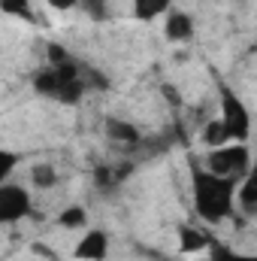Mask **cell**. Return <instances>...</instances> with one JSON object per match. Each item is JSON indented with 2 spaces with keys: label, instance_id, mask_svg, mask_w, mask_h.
<instances>
[{
  "label": "cell",
  "instance_id": "cell-9",
  "mask_svg": "<svg viewBox=\"0 0 257 261\" xmlns=\"http://www.w3.org/2000/svg\"><path fill=\"white\" fill-rule=\"evenodd\" d=\"M173 9V0H133V15L139 21H154L157 15H167Z\"/></svg>",
  "mask_w": 257,
  "mask_h": 261
},
{
  "label": "cell",
  "instance_id": "cell-12",
  "mask_svg": "<svg viewBox=\"0 0 257 261\" xmlns=\"http://www.w3.org/2000/svg\"><path fill=\"white\" fill-rule=\"evenodd\" d=\"M85 91H88V85H85V79L79 76V79L61 82V88H58V97H55V100H61V103H79Z\"/></svg>",
  "mask_w": 257,
  "mask_h": 261
},
{
  "label": "cell",
  "instance_id": "cell-8",
  "mask_svg": "<svg viewBox=\"0 0 257 261\" xmlns=\"http://www.w3.org/2000/svg\"><path fill=\"white\" fill-rule=\"evenodd\" d=\"M233 195H236V203H239V210L245 216H257V182L251 173L245 179H239V186H236Z\"/></svg>",
  "mask_w": 257,
  "mask_h": 261
},
{
  "label": "cell",
  "instance_id": "cell-4",
  "mask_svg": "<svg viewBox=\"0 0 257 261\" xmlns=\"http://www.w3.org/2000/svg\"><path fill=\"white\" fill-rule=\"evenodd\" d=\"M30 216V195L21 186L3 182L0 186V225H15Z\"/></svg>",
  "mask_w": 257,
  "mask_h": 261
},
{
  "label": "cell",
  "instance_id": "cell-16",
  "mask_svg": "<svg viewBox=\"0 0 257 261\" xmlns=\"http://www.w3.org/2000/svg\"><path fill=\"white\" fill-rule=\"evenodd\" d=\"M209 249H212V258L209 261H257L254 255L233 252V249H227V246H221V243H215V240H209Z\"/></svg>",
  "mask_w": 257,
  "mask_h": 261
},
{
  "label": "cell",
  "instance_id": "cell-19",
  "mask_svg": "<svg viewBox=\"0 0 257 261\" xmlns=\"http://www.w3.org/2000/svg\"><path fill=\"white\" fill-rule=\"evenodd\" d=\"M18 164V155L15 152H6V149H0V186H3V179L12 173V167Z\"/></svg>",
  "mask_w": 257,
  "mask_h": 261
},
{
  "label": "cell",
  "instance_id": "cell-17",
  "mask_svg": "<svg viewBox=\"0 0 257 261\" xmlns=\"http://www.w3.org/2000/svg\"><path fill=\"white\" fill-rule=\"evenodd\" d=\"M0 9L6 15H18L24 21H34V12H30V0H0Z\"/></svg>",
  "mask_w": 257,
  "mask_h": 261
},
{
  "label": "cell",
  "instance_id": "cell-13",
  "mask_svg": "<svg viewBox=\"0 0 257 261\" xmlns=\"http://www.w3.org/2000/svg\"><path fill=\"white\" fill-rule=\"evenodd\" d=\"M30 182H34L37 189H55V186H58V170H55L52 164H34Z\"/></svg>",
  "mask_w": 257,
  "mask_h": 261
},
{
  "label": "cell",
  "instance_id": "cell-11",
  "mask_svg": "<svg viewBox=\"0 0 257 261\" xmlns=\"http://www.w3.org/2000/svg\"><path fill=\"white\" fill-rule=\"evenodd\" d=\"M58 88H61V82H58V76H55L52 67H49V70H40V73L34 76V91H37V94H43V97H58Z\"/></svg>",
  "mask_w": 257,
  "mask_h": 261
},
{
  "label": "cell",
  "instance_id": "cell-1",
  "mask_svg": "<svg viewBox=\"0 0 257 261\" xmlns=\"http://www.w3.org/2000/svg\"><path fill=\"white\" fill-rule=\"evenodd\" d=\"M191 179H194V203H197V213L209 225L224 222L233 213V192H236L239 182L224 179V176H215V173H209L203 167H194Z\"/></svg>",
  "mask_w": 257,
  "mask_h": 261
},
{
  "label": "cell",
  "instance_id": "cell-2",
  "mask_svg": "<svg viewBox=\"0 0 257 261\" xmlns=\"http://www.w3.org/2000/svg\"><path fill=\"white\" fill-rule=\"evenodd\" d=\"M203 170L239 182V179H245L251 173V152H248L245 143H224L218 149H209Z\"/></svg>",
  "mask_w": 257,
  "mask_h": 261
},
{
  "label": "cell",
  "instance_id": "cell-18",
  "mask_svg": "<svg viewBox=\"0 0 257 261\" xmlns=\"http://www.w3.org/2000/svg\"><path fill=\"white\" fill-rule=\"evenodd\" d=\"M46 55H49V64L58 67V64H67V61H73V55L67 52L61 43H49V49H46Z\"/></svg>",
  "mask_w": 257,
  "mask_h": 261
},
{
  "label": "cell",
  "instance_id": "cell-6",
  "mask_svg": "<svg viewBox=\"0 0 257 261\" xmlns=\"http://www.w3.org/2000/svg\"><path fill=\"white\" fill-rule=\"evenodd\" d=\"M164 34L170 43H188L194 37V18L182 9H170L167 21H164Z\"/></svg>",
  "mask_w": 257,
  "mask_h": 261
},
{
  "label": "cell",
  "instance_id": "cell-7",
  "mask_svg": "<svg viewBox=\"0 0 257 261\" xmlns=\"http://www.w3.org/2000/svg\"><path fill=\"white\" fill-rule=\"evenodd\" d=\"M106 134H109V140H115V143H121V146H136L139 140H142V134L139 128L133 125V122H124V119H106Z\"/></svg>",
  "mask_w": 257,
  "mask_h": 261
},
{
  "label": "cell",
  "instance_id": "cell-14",
  "mask_svg": "<svg viewBox=\"0 0 257 261\" xmlns=\"http://www.w3.org/2000/svg\"><path fill=\"white\" fill-rule=\"evenodd\" d=\"M200 140L209 146V149H218V146H224V143H230V137H227V130L221 125V119H215V122H209L203 134H200Z\"/></svg>",
  "mask_w": 257,
  "mask_h": 261
},
{
  "label": "cell",
  "instance_id": "cell-21",
  "mask_svg": "<svg viewBox=\"0 0 257 261\" xmlns=\"http://www.w3.org/2000/svg\"><path fill=\"white\" fill-rule=\"evenodd\" d=\"M79 6H85L94 18H106V0H76Z\"/></svg>",
  "mask_w": 257,
  "mask_h": 261
},
{
  "label": "cell",
  "instance_id": "cell-10",
  "mask_svg": "<svg viewBox=\"0 0 257 261\" xmlns=\"http://www.w3.org/2000/svg\"><path fill=\"white\" fill-rule=\"evenodd\" d=\"M209 234H203V231H197L191 225H185V228H179V246H182V252H200V249H206L209 246Z\"/></svg>",
  "mask_w": 257,
  "mask_h": 261
},
{
  "label": "cell",
  "instance_id": "cell-20",
  "mask_svg": "<svg viewBox=\"0 0 257 261\" xmlns=\"http://www.w3.org/2000/svg\"><path fill=\"white\" fill-rule=\"evenodd\" d=\"M82 79H85V85H88V88H97V91H106V88H109V79H106V76H100L97 70H88Z\"/></svg>",
  "mask_w": 257,
  "mask_h": 261
},
{
  "label": "cell",
  "instance_id": "cell-5",
  "mask_svg": "<svg viewBox=\"0 0 257 261\" xmlns=\"http://www.w3.org/2000/svg\"><path fill=\"white\" fill-rule=\"evenodd\" d=\"M106 252H109V234L100 231V228L88 231V234L79 240V246H76V258L79 261H103Z\"/></svg>",
  "mask_w": 257,
  "mask_h": 261
},
{
  "label": "cell",
  "instance_id": "cell-3",
  "mask_svg": "<svg viewBox=\"0 0 257 261\" xmlns=\"http://www.w3.org/2000/svg\"><path fill=\"white\" fill-rule=\"evenodd\" d=\"M221 125L233 143H245L251 134V116L230 88H221Z\"/></svg>",
  "mask_w": 257,
  "mask_h": 261
},
{
  "label": "cell",
  "instance_id": "cell-15",
  "mask_svg": "<svg viewBox=\"0 0 257 261\" xmlns=\"http://www.w3.org/2000/svg\"><path fill=\"white\" fill-rule=\"evenodd\" d=\"M58 222H61V228L76 231V228H85V222H88V213H85V206L73 203V206H67L64 213L58 216Z\"/></svg>",
  "mask_w": 257,
  "mask_h": 261
},
{
  "label": "cell",
  "instance_id": "cell-22",
  "mask_svg": "<svg viewBox=\"0 0 257 261\" xmlns=\"http://www.w3.org/2000/svg\"><path fill=\"white\" fill-rule=\"evenodd\" d=\"M46 3H49L52 9H61V12H64V9H73V6H76V0H46Z\"/></svg>",
  "mask_w": 257,
  "mask_h": 261
}]
</instances>
